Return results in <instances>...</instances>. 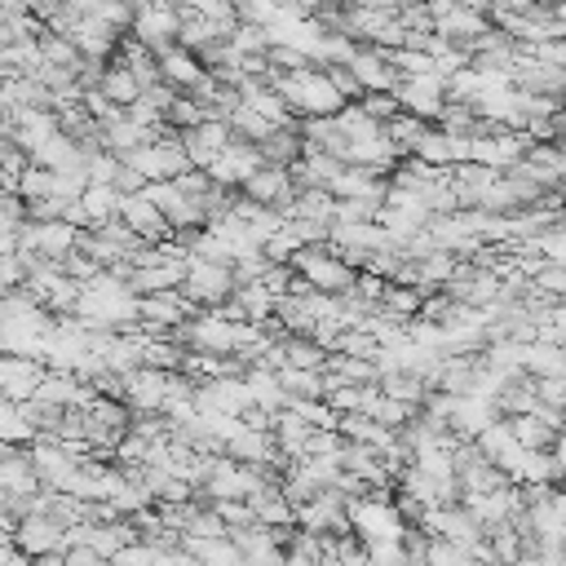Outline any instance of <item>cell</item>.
<instances>
[{
  "instance_id": "8992f818",
  "label": "cell",
  "mask_w": 566,
  "mask_h": 566,
  "mask_svg": "<svg viewBox=\"0 0 566 566\" xmlns=\"http://www.w3.org/2000/svg\"><path fill=\"white\" fill-rule=\"evenodd\" d=\"M128 35H133L142 49H150V53L159 57L164 49H172V44H177V9H172V4L137 9V13H133V27H128Z\"/></svg>"
},
{
  "instance_id": "6125c7cd",
  "label": "cell",
  "mask_w": 566,
  "mask_h": 566,
  "mask_svg": "<svg viewBox=\"0 0 566 566\" xmlns=\"http://www.w3.org/2000/svg\"><path fill=\"white\" fill-rule=\"evenodd\" d=\"M4 155H9V142H0V168H4Z\"/></svg>"
},
{
  "instance_id": "277c9868",
  "label": "cell",
  "mask_w": 566,
  "mask_h": 566,
  "mask_svg": "<svg viewBox=\"0 0 566 566\" xmlns=\"http://www.w3.org/2000/svg\"><path fill=\"white\" fill-rule=\"evenodd\" d=\"M394 102L402 115H416L420 124H433L447 93H442V75H411V80H398L394 84Z\"/></svg>"
},
{
  "instance_id": "7a4b0ae2",
  "label": "cell",
  "mask_w": 566,
  "mask_h": 566,
  "mask_svg": "<svg viewBox=\"0 0 566 566\" xmlns=\"http://www.w3.org/2000/svg\"><path fill=\"white\" fill-rule=\"evenodd\" d=\"M177 292H181L195 310H212V305H221V301L234 292V274H230V265L186 256V279H181Z\"/></svg>"
},
{
  "instance_id": "8fae6325",
  "label": "cell",
  "mask_w": 566,
  "mask_h": 566,
  "mask_svg": "<svg viewBox=\"0 0 566 566\" xmlns=\"http://www.w3.org/2000/svg\"><path fill=\"white\" fill-rule=\"evenodd\" d=\"M345 66H349V75L358 80L363 93H394V84H398V75L385 62V49H376V44H358Z\"/></svg>"
},
{
  "instance_id": "2e32d148",
  "label": "cell",
  "mask_w": 566,
  "mask_h": 566,
  "mask_svg": "<svg viewBox=\"0 0 566 566\" xmlns=\"http://www.w3.org/2000/svg\"><path fill=\"white\" fill-rule=\"evenodd\" d=\"M31 398H40V402H53V407H88L93 402V389L84 385V380H75L71 371H49L44 367V376H40V385H35V394Z\"/></svg>"
},
{
  "instance_id": "52a82bcc",
  "label": "cell",
  "mask_w": 566,
  "mask_h": 566,
  "mask_svg": "<svg viewBox=\"0 0 566 566\" xmlns=\"http://www.w3.org/2000/svg\"><path fill=\"white\" fill-rule=\"evenodd\" d=\"M256 168H261L256 146H252V142H234V137H230V142H226V150H221L203 172H208V181H212V186L239 190V181H243V177H252Z\"/></svg>"
},
{
  "instance_id": "ffe728a7",
  "label": "cell",
  "mask_w": 566,
  "mask_h": 566,
  "mask_svg": "<svg viewBox=\"0 0 566 566\" xmlns=\"http://www.w3.org/2000/svg\"><path fill=\"white\" fill-rule=\"evenodd\" d=\"M522 376H531V380H548V376H566V349H557V345H539V340H531V345L522 349Z\"/></svg>"
},
{
  "instance_id": "db71d44e",
  "label": "cell",
  "mask_w": 566,
  "mask_h": 566,
  "mask_svg": "<svg viewBox=\"0 0 566 566\" xmlns=\"http://www.w3.org/2000/svg\"><path fill=\"white\" fill-rule=\"evenodd\" d=\"M172 97H177V88H168L164 80H159V84H150V88H142V102H146V106H150L155 115H164Z\"/></svg>"
},
{
  "instance_id": "9c48e42d",
  "label": "cell",
  "mask_w": 566,
  "mask_h": 566,
  "mask_svg": "<svg viewBox=\"0 0 566 566\" xmlns=\"http://www.w3.org/2000/svg\"><path fill=\"white\" fill-rule=\"evenodd\" d=\"M464 513L486 531V526H500V522H513L522 513V495L517 486H500V491H486V495H460Z\"/></svg>"
},
{
  "instance_id": "4dcf8cb0",
  "label": "cell",
  "mask_w": 566,
  "mask_h": 566,
  "mask_svg": "<svg viewBox=\"0 0 566 566\" xmlns=\"http://www.w3.org/2000/svg\"><path fill=\"white\" fill-rule=\"evenodd\" d=\"M248 504H252V522L256 526H292V504L279 495V486H265Z\"/></svg>"
},
{
  "instance_id": "f1b7e54d",
  "label": "cell",
  "mask_w": 566,
  "mask_h": 566,
  "mask_svg": "<svg viewBox=\"0 0 566 566\" xmlns=\"http://www.w3.org/2000/svg\"><path fill=\"white\" fill-rule=\"evenodd\" d=\"M279 354H283V367H301V371H323V358H327V349H318L310 336H279Z\"/></svg>"
},
{
  "instance_id": "8d00e7d4",
  "label": "cell",
  "mask_w": 566,
  "mask_h": 566,
  "mask_svg": "<svg viewBox=\"0 0 566 566\" xmlns=\"http://www.w3.org/2000/svg\"><path fill=\"white\" fill-rule=\"evenodd\" d=\"M159 119H164V128H172V133H186V128L203 124V111H199V102H195V97L177 93V97L168 102V111H164Z\"/></svg>"
},
{
  "instance_id": "ac0fdd59",
  "label": "cell",
  "mask_w": 566,
  "mask_h": 566,
  "mask_svg": "<svg viewBox=\"0 0 566 566\" xmlns=\"http://www.w3.org/2000/svg\"><path fill=\"white\" fill-rule=\"evenodd\" d=\"M181 279H186V261H159V265L133 270L124 287H128L133 296H150V292H172V287H181Z\"/></svg>"
},
{
  "instance_id": "d4e9b609",
  "label": "cell",
  "mask_w": 566,
  "mask_h": 566,
  "mask_svg": "<svg viewBox=\"0 0 566 566\" xmlns=\"http://www.w3.org/2000/svg\"><path fill=\"white\" fill-rule=\"evenodd\" d=\"M323 371L336 376L340 385H376L380 380V371H376L371 358H349V354H327L323 358Z\"/></svg>"
},
{
  "instance_id": "f546056e",
  "label": "cell",
  "mask_w": 566,
  "mask_h": 566,
  "mask_svg": "<svg viewBox=\"0 0 566 566\" xmlns=\"http://www.w3.org/2000/svg\"><path fill=\"white\" fill-rule=\"evenodd\" d=\"M181 358H186V349L168 336H146L142 340V367H155V371L172 376V371H181Z\"/></svg>"
},
{
  "instance_id": "816d5d0a",
  "label": "cell",
  "mask_w": 566,
  "mask_h": 566,
  "mask_svg": "<svg viewBox=\"0 0 566 566\" xmlns=\"http://www.w3.org/2000/svg\"><path fill=\"white\" fill-rule=\"evenodd\" d=\"M62 566H111L102 553H93L88 544H71V548H62Z\"/></svg>"
},
{
  "instance_id": "7402d4cb",
  "label": "cell",
  "mask_w": 566,
  "mask_h": 566,
  "mask_svg": "<svg viewBox=\"0 0 566 566\" xmlns=\"http://www.w3.org/2000/svg\"><path fill=\"white\" fill-rule=\"evenodd\" d=\"M411 159H420V164H429V168H451V164H455L451 133H442V128L424 124V133L411 142Z\"/></svg>"
},
{
  "instance_id": "680465c9",
  "label": "cell",
  "mask_w": 566,
  "mask_h": 566,
  "mask_svg": "<svg viewBox=\"0 0 566 566\" xmlns=\"http://www.w3.org/2000/svg\"><path fill=\"white\" fill-rule=\"evenodd\" d=\"M62 4H71L75 13H93V4H97V0H62Z\"/></svg>"
},
{
  "instance_id": "4fadbf2b",
  "label": "cell",
  "mask_w": 566,
  "mask_h": 566,
  "mask_svg": "<svg viewBox=\"0 0 566 566\" xmlns=\"http://www.w3.org/2000/svg\"><path fill=\"white\" fill-rule=\"evenodd\" d=\"M115 217H119V226L133 230L142 243H159V239H168V221L159 217V208H155L146 195H124Z\"/></svg>"
},
{
  "instance_id": "11a10c76",
  "label": "cell",
  "mask_w": 566,
  "mask_h": 566,
  "mask_svg": "<svg viewBox=\"0 0 566 566\" xmlns=\"http://www.w3.org/2000/svg\"><path fill=\"white\" fill-rule=\"evenodd\" d=\"M354 292L363 296V301H371V305H380V292H385V279H376V274H354Z\"/></svg>"
},
{
  "instance_id": "836d02e7",
  "label": "cell",
  "mask_w": 566,
  "mask_h": 566,
  "mask_svg": "<svg viewBox=\"0 0 566 566\" xmlns=\"http://www.w3.org/2000/svg\"><path fill=\"white\" fill-rule=\"evenodd\" d=\"M13 195H18L22 203L49 199V195H53V172H49V168H35V164H27V168L18 172V181H13Z\"/></svg>"
},
{
  "instance_id": "be15d7a7",
  "label": "cell",
  "mask_w": 566,
  "mask_h": 566,
  "mask_svg": "<svg viewBox=\"0 0 566 566\" xmlns=\"http://www.w3.org/2000/svg\"><path fill=\"white\" fill-rule=\"evenodd\" d=\"M4 75H9V66H4V53H0V80H4Z\"/></svg>"
},
{
  "instance_id": "30bf717a",
  "label": "cell",
  "mask_w": 566,
  "mask_h": 566,
  "mask_svg": "<svg viewBox=\"0 0 566 566\" xmlns=\"http://www.w3.org/2000/svg\"><path fill=\"white\" fill-rule=\"evenodd\" d=\"M124 380V407L137 411V416H150L164 407V389H168V376L155 371V367H133Z\"/></svg>"
},
{
  "instance_id": "7dc6e473",
  "label": "cell",
  "mask_w": 566,
  "mask_h": 566,
  "mask_svg": "<svg viewBox=\"0 0 566 566\" xmlns=\"http://www.w3.org/2000/svg\"><path fill=\"white\" fill-rule=\"evenodd\" d=\"M526 57L539 66H566V40H539L526 49Z\"/></svg>"
},
{
  "instance_id": "5b68a950",
  "label": "cell",
  "mask_w": 566,
  "mask_h": 566,
  "mask_svg": "<svg viewBox=\"0 0 566 566\" xmlns=\"http://www.w3.org/2000/svg\"><path fill=\"white\" fill-rule=\"evenodd\" d=\"M62 531L66 526H57L53 517H44V513H27V517H18V526H13V535H9V544L22 553V557H44V553H62L66 544H62Z\"/></svg>"
},
{
  "instance_id": "f35d334b",
  "label": "cell",
  "mask_w": 566,
  "mask_h": 566,
  "mask_svg": "<svg viewBox=\"0 0 566 566\" xmlns=\"http://www.w3.org/2000/svg\"><path fill=\"white\" fill-rule=\"evenodd\" d=\"M380 310H389V314H398V318H416V314H420V292H416V287H402V283H385Z\"/></svg>"
},
{
  "instance_id": "f907efd6",
  "label": "cell",
  "mask_w": 566,
  "mask_h": 566,
  "mask_svg": "<svg viewBox=\"0 0 566 566\" xmlns=\"http://www.w3.org/2000/svg\"><path fill=\"white\" fill-rule=\"evenodd\" d=\"M531 385H535V402H544V407H557V411H562V402H566V380H562V376L531 380Z\"/></svg>"
},
{
  "instance_id": "e575fe53",
  "label": "cell",
  "mask_w": 566,
  "mask_h": 566,
  "mask_svg": "<svg viewBox=\"0 0 566 566\" xmlns=\"http://www.w3.org/2000/svg\"><path fill=\"white\" fill-rule=\"evenodd\" d=\"M234 301L243 305L248 323H265V318L274 314V296H270L261 283H239V287H234Z\"/></svg>"
},
{
  "instance_id": "94428289",
  "label": "cell",
  "mask_w": 566,
  "mask_h": 566,
  "mask_svg": "<svg viewBox=\"0 0 566 566\" xmlns=\"http://www.w3.org/2000/svg\"><path fill=\"white\" fill-rule=\"evenodd\" d=\"M0 566H13V544H0Z\"/></svg>"
},
{
  "instance_id": "5bb4252c",
  "label": "cell",
  "mask_w": 566,
  "mask_h": 566,
  "mask_svg": "<svg viewBox=\"0 0 566 566\" xmlns=\"http://www.w3.org/2000/svg\"><path fill=\"white\" fill-rule=\"evenodd\" d=\"M44 376V363L40 358H22V354H0V398L9 402H27L35 394Z\"/></svg>"
},
{
  "instance_id": "cb8c5ba5",
  "label": "cell",
  "mask_w": 566,
  "mask_h": 566,
  "mask_svg": "<svg viewBox=\"0 0 566 566\" xmlns=\"http://www.w3.org/2000/svg\"><path fill=\"white\" fill-rule=\"evenodd\" d=\"M119 190L115 186H102V181H88L84 186V195H80V208H84V217H88V226H102V221H115V212H119Z\"/></svg>"
},
{
  "instance_id": "f6af8a7d",
  "label": "cell",
  "mask_w": 566,
  "mask_h": 566,
  "mask_svg": "<svg viewBox=\"0 0 566 566\" xmlns=\"http://www.w3.org/2000/svg\"><path fill=\"white\" fill-rule=\"evenodd\" d=\"M208 509L221 517L226 531H230V526H252V504H248V500H212Z\"/></svg>"
},
{
  "instance_id": "91938a15",
  "label": "cell",
  "mask_w": 566,
  "mask_h": 566,
  "mask_svg": "<svg viewBox=\"0 0 566 566\" xmlns=\"http://www.w3.org/2000/svg\"><path fill=\"white\" fill-rule=\"evenodd\" d=\"M292 4H296V9H301V13H305V18H310V13H314V9H318V4H323V0H292Z\"/></svg>"
},
{
  "instance_id": "bcb514c9",
  "label": "cell",
  "mask_w": 566,
  "mask_h": 566,
  "mask_svg": "<svg viewBox=\"0 0 566 566\" xmlns=\"http://www.w3.org/2000/svg\"><path fill=\"white\" fill-rule=\"evenodd\" d=\"M155 562H159V553H155L150 544H142V539L124 544V548L111 557V566H155Z\"/></svg>"
},
{
  "instance_id": "1f68e13d",
  "label": "cell",
  "mask_w": 566,
  "mask_h": 566,
  "mask_svg": "<svg viewBox=\"0 0 566 566\" xmlns=\"http://www.w3.org/2000/svg\"><path fill=\"white\" fill-rule=\"evenodd\" d=\"M35 49H40V66H71V71H80V62H84L66 35L40 31V35H35Z\"/></svg>"
},
{
  "instance_id": "3957f363",
  "label": "cell",
  "mask_w": 566,
  "mask_h": 566,
  "mask_svg": "<svg viewBox=\"0 0 566 566\" xmlns=\"http://www.w3.org/2000/svg\"><path fill=\"white\" fill-rule=\"evenodd\" d=\"M195 314V305L172 287V292H150V296H137V327L142 336H168L177 323H186Z\"/></svg>"
},
{
  "instance_id": "d6986e66",
  "label": "cell",
  "mask_w": 566,
  "mask_h": 566,
  "mask_svg": "<svg viewBox=\"0 0 566 566\" xmlns=\"http://www.w3.org/2000/svg\"><path fill=\"white\" fill-rule=\"evenodd\" d=\"M491 22H486V13H473V9H451V13H442L438 22H433V35H442V40H451V44H469L473 35H482Z\"/></svg>"
},
{
  "instance_id": "ba28073f",
  "label": "cell",
  "mask_w": 566,
  "mask_h": 566,
  "mask_svg": "<svg viewBox=\"0 0 566 566\" xmlns=\"http://www.w3.org/2000/svg\"><path fill=\"white\" fill-rule=\"evenodd\" d=\"M239 195L243 199H252V203H261V208H274V212H287V203H292V181H287V172L283 168H270V164H261L252 177H243L239 181Z\"/></svg>"
},
{
  "instance_id": "b9f144b4",
  "label": "cell",
  "mask_w": 566,
  "mask_h": 566,
  "mask_svg": "<svg viewBox=\"0 0 566 566\" xmlns=\"http://www.w3.org/2000/svg\"><path fill=\"white\" fill-rule=\"evenodd\" d=\"M376 424H385V429H402L411 416H416V407H407V402H394V398H385V394H376V402H371V411H367Z\"/></svg>"
},
{
  "instance_id": "484cf974",
  "label": "cell",
  "mask_w": 566,
  "mask_h": 566,
  "mask_svg": "<svg viewBox=\"0 0 566 566\" xmlns=\"http://www.w3.org/2000/svg\"><path fill=\"white\" fill-rule=\"evenodd\" d=\"M376 389H380L385 398H394V402L416 407V411H420V402H424V394H429V385H424L420 376H411V371H380Z\"/></svg>"
},
{
  "instance_id": "83f0119b",
  "label": "cell",
  "mask_w": 566,
  "mask_h": 566,
  "mask_svg": "<svg viewBox=\"0 0 566 566\" xmlns=\"http://www.w3.org/2000/svg\"><path fill=\"white\" fill-rule=\"evenodd\" d=\"M97 93H102L111 106H119V111H124L128 102H137V97H142L137 80H133L119 62H106V66H102V84H97Z\"/></svg>"
},
{
  "instance_id": "6da1fadb",
  "label": "cell",
  "mask_w": 566,
  "mask_h": 566,
  "mask_svg": "<svg viewBox=\"0 0 566 566\" xmlns=\"http://www.w3.org/2000/svg\"><path fill=\"white\" fill-rule=\"evenodd\" d=\"M292 274H301L314 292H323V296H340V292H349L354 287V274L358 270H349L327 243H314V248H296L292 252Z\"/></svg>"
},
{
  "instance_id": "7bdbcfd3",
  "label": "cell",
  "mask_w": 566,
  "mask_h": 566,
  "mask_svg": "<svg viewBox=\"0 0 566 566\" xmlns=\"http://www.w3.org/2000/svg\"><path fill=\"white\" fill-rule=\"evenodd\" d=\"M354 106H358L367 119H376V124H389V119L398 115V102H394V93H363Z\"/></svg>"
},
{
  "instance_id": "603a6c76",
  "label": "cell",
  "mask_w": 566,
  "mask_h": 566,
  "mask_svg": "<svg viewBox=\"0 0 566 566\" xmlns=\"http://www.w3.org/2000/svg\"><path fill=\"white\" fill-rule=\"evenodd\" d=\"M332 208L336 199L327 190H296L292 203H287V221H318V226H332Z\"/></svg>"
},
{
  "instance_id": "6f0895ef",
  "label": "cell",
  "mask_w": 566,
  "mask_h": 566,
  "mask_svg": "<svg viewBox=\"0 0 566 566\" xmlns=\"http://www.w3.org/2000/svg\"><path fill=\"white\" fill-rule=\"evenodd\" d=\"M460 9H473V13H486L491 9V0H455Z\"/></svg>"
},
{
  "instance_id": "d6a6232c",
  "label": "cell",
  "mask_w": 566,
  "mask_h": 566,
  "mask_svg": "<svg viewBox=\"0 0 566 566\" xmlns=\"http://www.w3.org/2000/svg\"><path fill=\"white\" fill-rule=\"evenodd\" d=\"M226 128H230V137H234V142H252V146H256L261 137H270V133H274V124H265V119H261L256 111H248V106H234V111H230V119H226Z\"/></svg>"
},
{
  "instance_id": "4316f807",
  "label": "cell",
  "mask_w": 566,
  "mask_h": 566,
  "mask_svg": "<svg viewBox=\"0 0 566 566\" xmlns=\"http://www.w3.org/2000/svg\"><path fill=\"white\" fill-rule=\"evenodd\" d=\"M504 424H509V433H513V442H517L522 451H553V447L562 442V433L544 429L535 416H509Z\"/></svg>"
},
{
  "instance_id": "d590c367",
  "label": "cell",
  "mask_w": 566,
  "mask_h": 566,
  "mask_svg": "<svg viewBox=\"0 0 566 566\" xmlns=\"http://www.w3.org/2000/svg\"><path fill=\"white\" fill-rule=\"evenodd\" d=\"M283 407H287L296 420H305L310 429H336V411H332L323 398H287Z\"/></svg>"
},
{
  "instance_id": "c3c4849f",
  "label": "cell",
  "mask_w": 566,
  "mask_h": 566,
  "mask_svg": "<svg viewBox=\"0 0 566 566\" xmlns=\"http://www.w3.org/2000/svg\"><path fill=\"white\" fill-rule=\"evenodd\" d=\"M172 186H177L186 199H203V195L212 190V181H208V172H203V168H186V172H177V177H172Z\"/></svg>"
},
{
  "instance_id": "e0dca14e",
  "label": "cell",
  "mask_w": 566,
  "mask_h": 566,
  "mask_svg": "<svg viewBox=\"0 0 566 566\" xmlns=\"http://www.w3.org/2000/svg\"><path fill=\"white\" fill-rule=\"evenodd\" d=\"M155 66H159V80L168 84V88H177V93H190L199 80H203V66H199V57L195 53H186V49H164L159 57H155Z\"/></svg>"
},
{
  "instance_id": "ab89813d",
  "label": "cell",
  "mask_w": 566,
  "mask_h": 566,
  "mask_svg": "<svg viewBox=\"0 0 566 566\" xmlns=\"http://www.w3.org/2000/svg\"><path fill=\"white\" fill-rule=\"evenodd\" d=\"M380 199H336L332 208V226H358V221H376Z\"/></svg>"
},
{
  "instance_id": "7c38bea8",
  "label": "cell",
  "mask_w": 566,
  "mask_h": 566,
  "mask_svg": "<svg viewBox=\"0 0 566 566\" xmlns=\"http://www.w3.org/2000/svg\"><path fill=\"white\" fill-rule=\"evenodd\" d=\"M177 137H181L186 164H190V168H208V164L226 150L230 128H226L221 119H203V124H195V128H186V133H177Z\"/></svg>"
},
{
  "instance_id": "9f6ffc18",
  "label": "cell",
  "mask_w": 566,
  "mask_h": 566,
  "mask_svg": "<svg viewBox=\"0 0 566 566\" xmlns=\"http://www.w3.org/2000/svg\"><path fill=\"white\" fill-rule=\"evenodd\" d=\"M111 186H115L119 195H142V186H146V181H142L133 168H124V164H119V172H115V181H111Z\"/></svg>"
},
{
  "instance_id": "60d3db41",
  "label": "cell",
  "mask_w": 566,
  "mask_h": 566,
  "mask_svg": "<svg viewBox=\"0 0 566 566\" xmlns=\"http://www.w3.org/2000/svg\"><path fill=\"white\" fill-rule=\"evenodd\" d=\"M296 248H301V239H296V230H292V226L283 221V226H279V230H274V234H270V239L261 243V256H265L270 265H287Z\"/></svg>"
},
{
  "instance_id": "f5cc1de1",
  "label": "cell",
  "mask_w": 566,
  "mask_h": 566,
  "mask_svg": "<svg viewBox=\"0 0 566 566\" xmlns=\"http://www.w3.org/2000/svg\"><path fill=\"white\" fill-rule=\"evenodd\" d=\"M62 199H35V203H27V221H62Z\"/></svg>"
},
{
  "instance_id": "44dd1931",
  "label": "cell",
  "mask_w": 566,
  "mask_h": 566,
  "mask_svg": "<svg viewBox=\"0 0 566 566\" xmlns=\"http://www.w3.org/2000/svg\"><path fill=\"white\" fill-rule=\"evenodd\" d=\"M256 155H261V164H270V168H287V164H296V159H301L296 124H292V128H274L270 137H261V142H256Z\"/></svg>"
},
{
  "instance_id": "74e56055",
  "label": "cell",
  "mask_w": 566,
  "mask_h": 566,
  "mask_svg": "<svg viewBox=\"0 0 566 566\" xmlns=\"http://www.w3.org/2000/svg\"><path fill=\"white\" fill-rule=\"evenodd\" d=\"M526 283H531V292H539V296H553V301H562V296H566V265L539 261V265H535V274H531Z\"/></svg>"
},
{
  "instance_id": "ee69618b",
  "label": "cell",
  "mask_w": 566,
  "mask_h": 566,
  "mask_svg": "<svg viewBox=\"0 0 566 566\" xmlns=\"http://www.w3.org/2000/svg\"><path fill=\"white\" fill-rule=\"evenodd\" d=\"M84 186H88L84 168H57V172H53V199H62V203L80 199V195H84Z\"/></svg>"
},
{
  "instance_id": "681fc988",
  "label": "cell",
  "mask_w": 566,
  "mask_h": 566,
  "mask_svg": "<svg viewBox=\"0 0 566 566\" xmlns=\"http://www.w3.org/2000/svg\"><path fill=\"white\" fill-rule=\"evenodd\" d=\"M256 283H261V287H265V292L279 301V296H287V283H292V265H265Z\"/></svg>"
},
{
  "instance_id": "9a60e30c",
  "label": "cell",
  "mask_w": 566,
  "mask_h": 566,
  "mask_svg": "<svg viewBox=\"0 0 566 566\" xmlns=\"http://www.w3.org/2000/svg\"><path fill=\"white\" fill-rule=\"evenodd\" d=\"M66 40L75 44V53H80L84 62H111V53H115V44H119V31H111L102 18L84 13Z\"/></svg>"
}]
</instances>
